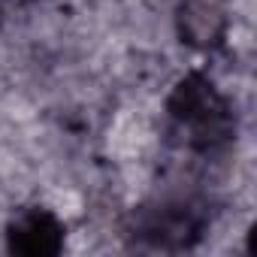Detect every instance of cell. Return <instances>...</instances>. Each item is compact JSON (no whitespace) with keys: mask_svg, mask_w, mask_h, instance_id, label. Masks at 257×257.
I'll use <instances>...</instances> for the list:
<instances>
[{"mask_svg":"<svg viewBox=\"0 0 257 257\" xmlns=\"http://www.w3.org/2000/svg\"><path fill=\"white\" fill-rule=\"evenodd\" d=\"M61 242H64V230L46 212H31L22 221H16L10 230V248L19 254H28V257L58 254Z\"/></svg>","mask_w":257,"mask_h":257,"instance_id":"obj_1","label":"cell"}]
</instances>
